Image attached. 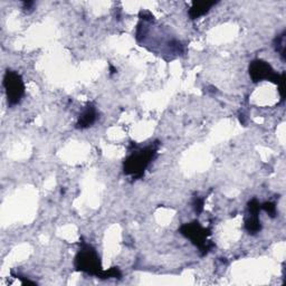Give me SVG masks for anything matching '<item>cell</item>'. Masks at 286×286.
Returning a JSON list of instances; mask_svg holds the SVG:
<instances>
[{"mask_svg": "<svg viewBox=\"0 0 286 286\" xmlns=\"http://www.w3.org/2000/svg\"><path fill=\"white\" fill-rule=\"evenodd\" d=\"M216 3H208V2H201V3H195L193 6L191 7V9L189 10V16H190L191 19H196L199 18L202 15H205L206 13L209 12L212 6H214Z\"/></svg>", "mask_w": 286, "mask_h": 286, "instance_id": "cell-7", "label": "cell"}, {"mask_svg": "<svg viewBox=\"0 0 286 286\" xmlns=\"http://www.w3.org/2000/svg\"><path fill=\"white\" fill-rule=\"evenodd\" d=\"M180 233L189 238L192 244L201 250L202 254H207L210 250L212 244L209 243L208 236L210 235L206 228H203L198 222L185 224L180 228Z\"/></svg>", "mask_w": 286, "mask_h": 286, "instance_id": "cell-4", "label": "cell"}, {"mask_svg": "<svg viewBox=\"0 0 286 286\" xmlns=\"http://www.w3.org/2000/svg\"><path fill=\"white\" fill-rule=\"evenodd\" d=\"M275 48H276L279 55L282 56V58L284 59L285 56V33L282 35H278L276 39H275Z\"/></svg>", "mask_w": 286, "mask_h": 286, "instance_id": "cell-9", "label": "cell"}, {"mask_svg": "<svg viewBox=\"0 0 286 286\" xmlns=\"http://www.w3.org/2000/svg\"><path fill=\"white\" fill-rule=\"evenodd\" d=\"M245 228L249 234H257L262 229V224H260L258 213H250L245 223Z\"/></svg>", "mask_w": 286, "mask_h": 286, "instance_id": "cell-8", "label": "cell"}, {"mask_svg": "<svg viewBox=\"0 0 286 286\" xmlns=\"http://www.w3.org/2000/svg\"><path fill=\"white\" fill-rule=\"evenodd\" d=\"M156 153L157 148L150 146L131 155L124 162V172L135 178L141 177Z\"/></svg>", "mask_w": 286, "mask_h": 286, "instance_id": "cell-3", "label": "cell"}, {"mask_svg": "<svg viewBox=\"0 0 286 286\" xmlns=\"http://www.w3.org/2000/svg\"><path fill=\"white\" fill-rule=\"evenodd\" d=\"M75 267L78 270L93 275V276L103 277L104 270L102 269L99 255L90 245H83L79 254L76 255Z\"/></svg>", "mask_w": 286, "mask_h": 286, "instance_id": "cell-1", "label": "cell"}, {"mask_svg": "<svg viewBox=\"0 0 286 286\" xmlns=\"http://www.w3.org/2000/svg\"><path fill=\"white\" fill-rule=\"evenodd\" d=\"M96 120V110L93 105H89L81 114L80 119L76 123V127L79 129H86V127L91 126Z\"/></svg>", "mask_w": 286, "mask_h": 286, "instance_id": "cell-6", "label": "cell"}, {"mask_svg": "<svg viewBox=\"0 0 286 286\" xmlns=\"http://www.w3.org/2000/svg\"><path fill=\"white\" fill-rule=\"evenodd\" d=\"M249 75L253 82L260 81H270L279 85V93L282 99H284V83H285V75H278L274 72L268 63L264 60L256 59L249 65Z\"/></svg>", "mask_w": 286, "mask_h": 286, "instance_id": "cell-2", "label": "cell"}, {"mask_svg": "<svg viewBox=\"0 0 286 286\" xmlns=\"http://www.w3.org/2000/svg\"><path fill=\"white\" fill-rule=\"evenodd\" d=\"M193 208H195V211L197 213H200L203 209V199L200 198H196L195 200H193Z\"/></svg>", "mask_w": 286, "mask_h": 286, "instance_id": "cell-11", "label": "cell"}, {"mask_svg": "<svg viewBox=\"0 0 286 286\" xmlns=\"http://www.w3.org/2000/svg\"><path fill=\"white\" fill-rule=\"evenodd\" d=\"M263 210L266 211L270 217H274L276 214V206L273 202H265L262 205Z\"/></svg>", "mask_w": 286, "mask_h": 286, "instance_id": "cell-10", "label": "cell"}, {"mask_svg": "<svg viewBox=\"0 0 286 286\" xmlns=\"http://www.w3.org/2000/svg\"><path fill=\"white\" fill-rule=\"evenodd\" d=\"M4 86L9 105H16L22 100L25 93V85L22 76L16 72L7 70L4 78Z\"/></svg>", "mask_w": 286, "mask_h": 286, "instance_id": "cell-5", "label": "cell"}]
</instances>
